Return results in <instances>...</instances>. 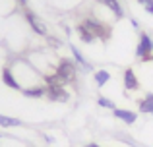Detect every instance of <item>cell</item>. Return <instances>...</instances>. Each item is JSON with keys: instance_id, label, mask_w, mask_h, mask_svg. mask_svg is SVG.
Returning a JSON list of instances; mask_svg holds the SVG:
<instances>
[{"instance_id": "obj_1", "label": "cell", "mask_w": 153, "mask_h": 147, "mask_svg": "<svg viewBox=\"0 0 153 147\" xmlns=\"http://www.w3.org/2000/svg\"><path fill=\"white\" fill-rule=\"evenodd\" d=\"M82 25L85 27L87 31H91L95 39H101L105 43H107L108 39H111V35H112L111 25H107L105 21H101V19H97V18H85L82 21Z\"/></svg>"}, {"instance_id": "obj_2", "label": "cell", "mask_w": 153, "mask_h": 147, "mask_svg": "<svg viewBox=\"0 0 153 147\" xmlns=\"http://www.w3.org/2000/svg\"><path fill=\"white\" fill-rule=\"evenodd\" d=\"M136 56L142 62H153V41L147 33H140V41L136 47Z\"/></svg>"}, {"instance_id": "obj_3", "label": "cell", "mask_w": 153, "mask_h": 147, "mask_svg": "<svg viewBox=\"0 0 153 147\" xmlns=\"http://www.w3.org/2000/svg\"><path fill=\"white\" fill-rule=\"evenodd\" d=\"M122 85H124V89H126V93L140 89L138 75H136V72L132 68H126V70H124V74H122Z\"/></svg>"}, {"instance_id": "obj_4", "label": "cell", "mask_w": 153, "mask_h": 147, "mask_svg": "<svg viewBox=\"0 0 153 147\" xmlns=\"http://www.w3.org/2000/svg\"><path fill=\"white\" fill-rule=\"evenodd\" d=\"M45 97H49L51 101H56V103H66L70 99V95L64 89V85H51V87H47Z\"/></svg>"}, {"instance_id": "obj_5", "label": "cell", "mask_w": 153, "mask_h": 147, "mask_svg": "<svg viewBox=\"0 0 153 147\" xmlns=\"http://www.w3.org/2000/svg\"><path fill=\"white\" fill-rule=\"evenodd\" d=\"M25 19H27V23H29V27H31V29H33L37 35H41V37H49V33H47V27L43 25V21L33 14V12L25 10Z\"/></svg>"}, {"instance_id": "obj_6", "label": "cell", "mask_w": 153, "mask_h": 147, "mask_svg": "<svg viewBox=\"0 0 153 147\" xmlns=\"http://www.w3.org/2000/svg\"><path fill=\"white\" fill-rule=\"evenodd\" d=\"M97 2L103 4L105 8H108L116 19H124V16H126V14H124V8H122V4H120L118 0H97Z\"/></svg>"}, {"instance_id": "obj_7", "label": "cell", "mask_w": 153, "mask_h": 147, "mask_svg": "<svg viewBox=\"0 0 153 147\" xmlns=\"http://www.w3.org/2000/svg\"><path fill=\"white\" fill-rule=\"evenodd\" d=\"M112 114H114V118L122 120L124 124H134L138 120V112H132V110H126V109H114Z\"/></svg>"}, {"instance_id": "obj_8", "label": "cell", "mask_w": 153, "mask_h": 147, "mask_svg": "<svg viewBox=\"0 0 153 147\" xmlns=\"http://www.w3.org/2000/svg\"><path fill=\"white\" fill-rule=\"evenodd\" d=\"M22 93L29 99H41L47 95V85H35V87H27V89H22Z\"/></svg>"}, {"instance_id": "obj_9", "label": "cell", "mask_w": 153, "mask_h": 147, "mask_svg": "<svg viewBox=\"0 0 153 147\" xmlns=\"http://www.w3.org/2000/svg\"><path fill=\"white\" fill-rule=\"evenodd\" d=\"M2 81L6 83L10 89H16V91H22V85L18 83V79L14 78V74H12V70L10 68H4L2 70Z\"/></svg>"}, {"instance_id": "obj_10", "label": "cell", "mask_w": 153, "mask_h": 147, "mask_svg": "<svg viewBox=\"0 0 153 147\" xmlns=\"http://www.w3.org/2000/svg\"><path fill=\"white\" fill-rule=\"evenodd\" d=\"M138 109H140V112L153 114V93H147L146 97L140 99L138 101Z\"/></svg>"}, {"instance_id": "obj_11", "label": "cell", "mask_w": 153, "mask_h": 147, "mask_svg": "<svg viewBox=\"0 0 153 147\" xmlns=\"http://www.w3.org/2000/svg\"><path fill=\"white\" fill-rule=\"evenodd\" d=\"M70 50H72V56H74V60L78 62V64L82 66L83 70H93V66H91L89 62L85 60V56L79 52V49H76V45H70Z\"/></svg>"}, {"instance_id": "obj_12", "label": "cell", "mask_w": 153, "mask_h": 147, "mask_svg": "<svg viewBox=\"0 0 153 147\" xmlns=\"http://www.w3.org/2000/svg\"><path fill=\"white\" fill-rule=\"evenodd\" d=\"M93 78H95V83H97L99 89H101V87H105L108 81H111V74H108L107 70H97Z\"/></svg>"}, {"instance_id": "obj_13", "label": "cell", "mask_w": 153, "mask_h": 147, "mask_svg": "<svg viewBox=\"0 0 153 147\" xmlns=\"http://www.w3.org/2000/svg\"><path fill=\"white\" fill-rule=\"evenodd\" d=\"M78 33H79V39H82L83 43H87V45H89V43H93V41H95L93 33H91V31H87L85 27L82 25V23H78Z\"/></svg>"}, {"instance_id": "obj_14", "label": "cell", "mask_w": 153, "mask_h": 147, "mask_svg": "<svg viewBox=\"0 0 153 147\" xmlns=\"http://www.w3.org/2000/svg\"><path fill=\"white\" fill-rule=\"evenodd\" d=\"M0 126H2V128L22 126V120H18V118H12V116H4V114H0Z\"/></svg>"}, {"instance_id": "obj_15", "label": "cell", "mask_w": 153, "mask_h": 147, "mask_svg": "<svg viewBox=\"0 0 153 147\" xmlns=\"http://www.w3.org/2000/svg\"><path fill=\"white\" fill-rule=\"evenodd\" d=\"M97 103H99V106H103V109H111V110H114V109H116V105H114V103H112L111 99L103 97V95H99Z\"/></svg>"}, {"instance_id": "obj_16", "label": "cell", "mask_w": 153, "mask_h": 147, "mask_svg": "<svg viewBox=\"0 0 153 147\" xmlns=\"http://www.w3.org/2000/svg\"><path fill=\"white\" fill-rule=\"evenodd\" d=\"M138 2L143 6V10H146L147 14H153V0H138Z\"/></svg>"}, {"instance_id": "obj_17", "label": "cell", "mask_w": 153, "mask_h": 147, "mask_svg": "<svg viewBox=\"0 0 153 147\" xmlns=\"http://www.w3.org/2000/svg\"><path fill=\"white\" fill-rule=\"evenodd\" d=\"M85 147H99L97 143H89V145H85Z\"/></svg>"}, {"instance_id": "obj_18", "label": "cell", "mask_w": 153, "mask_h": 147, "mask_svg": "<svg viewBox=\"0 0 153 147\" xmlns=\"http://www.w3.org/2000/svg\"><path fill=\"white\" fill-rule=\"evenodd\" d=\"M18 2H22V6H25V4H27V2H25V0H18Z\"/></svg>"}]
</instances>
